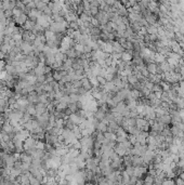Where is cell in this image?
I'll list each match as a JSON object with an SVG mask.
<instances>
[{
    "mask_svg": "<svg viewBox=\"0 0 184 185\" xmlns=\"http://www.w3.org/2000/svg\"><path fill=\"white\" fill-rule=\"evenodd\" d=\"M82 86H84L86 89H90V88H91V82H90L88 79H84L82 80Z\"/></svg>",
    "mask_w": 184,
    "mask_h": 185,
    "instance_id": "cell-1",
    "label": "cell"
},
{
    "mask_svg": "<svg viewBox=\"0 0 184 185\" xmlns=\"http://www.w3.org/2000/svg\"><path fill=\"white\" fill-rule=\"evenodd\" d=\"M148 71H150L151 73H156V66L154 64H151L150 66H148Z\"/></svg>",
    "mask_w": 184,
    "mask_h": 185,
    "instance_id": "cell-2",
    "label": "cell"
},
{
    "mask_svg": "<svg viewBox=\"0 0 184 185\" xmlns=\"http://www.w3.org/2000/svg\"><path fill=\"white\" fill-rule=\"evenodd\" d=\"M75 50H77V51H79V52H84V47H82V45H78L75 47Z\"/></svg>",
    "mask_w": 184,
    "mask_h": 185,
    "instance_id": "cell-3",
    "label": "cell"
},
{
    "mask_svg": "<svg viewBox=\"0 0 184 185\" xmlns=\"http://www.w3.org/2000/svg\"><path fill=\"white\" fill-rule=\"evenodd\" d=\"M96 79H98V81H99L100 83H102V84H105V82H106L103 77H100V76H98V77H96Z\"/></svg>",
    "mask_w": 184,
    "mask_h": 185,
    "instance_id": "cell-4",
    "label": "cell"
},
{
    "mask_svg": "<svg viewBox=\"0 0 184 185\" xmlns=\"http://www.w3.org/2000/svg\"><path fill=\"white\" fill-rule=\"evenodd\" d=\"M53 78L55 80H61V78H62V76L60 75V74H59V73H54V75H53Z\"/></svg>",
    "mask_w": 184,
    "mask_h": 185,
    "instance_id": "cell-5",
    "label": "cell"
},
{
    "mask_svg": "<svg viewBox=\"0 0 184 185\" xmlns=\"http://www.w3.org/2000/svg\"><path fill=\"white\" fill-rule=\"evenodd\" d=\"M123 59L125 61L126 60H129V59H131L130 54H128V53H123Z\"/></svg>",
    "mask_w": 184,
    "mask_h": 185,
    "instance_id": "cell-6",
    "label": "cell"
},
{
    "mask_svg": "<svg viewBox=\"0 0 184 185\" xmlns=\"http://www.w3.org/2000/svg\"><path fill=\"white\" fill-rule=\"evenodd\" d=\"M90 82H91V84H93V86H99V84H100V82L98 81V79H91Z\"/></svg>",
    "mask_w": 184,
    "mask_h": 185,
    "instance_id": "cell-7",
    "label": "cell"
},
{
    "mask_svg": "<svg viewBox=\"0 0 184 185\" xmlns=\"http://www.w3.org/2000/svg\"><path fill=\"white\" fill-rule=\"evenodd\" d=\"M66 106H67V105H66V103H61V104L58 106V108H59V110H63V108H65Z\"/></svg>",
    "mask_w": 184,
    "mask_h": 185,
    "instance_id": "cell-8",
    "label": "cell"
},
{
    "mask_svg": "<svg viewBox=\"0 0 184 185\" xmlns=\"http://www.w3.org/2000/svg\"><path fill=\"white\" fill-rule=\"evenodd\" d=\"M91 13L92 14H96L98 13V9L95 7H91Z\"/></svg>",
    "mask_w": 184,
    "mask_h": 185,
    "instance_id": "cell-9",
    "label": "cell"
},
{
    "mask_svg": "<svg viewBox=\"0 0 184 185\" xmlns=\"http://www.w3.org/2000/svg\"><path fill=\"white\" fill-rule=\"evenodd\" d=\"M99 127H100V129H102V131H105V130H106V126L104 125V124H100Z\"/></svg>",
    "mask_w": 184,
    "mask_h": 185,
    "instance_id": "cell-10",
    "label": "cell"
},
{
    "mask_svg": "<svg viewBox=\"0 0 184 185\" xmlns=\"http://www.w3.org/2000/svg\"><path fill=\"white\" fill-rule=\"evenodd\" d=\"M129 80H130L131 82H135V81H137V78H134V77L131 76V77H129Z\"/></svg>",
    "mask_w": 184,
    "mask_h": 185,
    "instance_id": "cell-11",
    "label": "cell"
},
{
    "mask_svg": "<svg viewBox=\"0 0 184 185\" xmlns=\"http://www.w3.org/2000/svg\"><path fill=\"white\" fill-rule=\"evenodd\" d=\"M92 23H93V24H94L95 26H96V25H99V23L96 22V20H95V19H93V20H92Z\"/></svg>",
    "mask_w": 184,
    "mask_h": 185,
    "instance_id": "cell-12",
    "label": "cell"
}]
</instances>
